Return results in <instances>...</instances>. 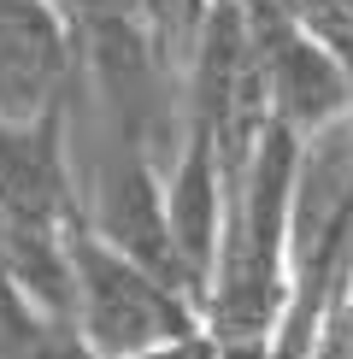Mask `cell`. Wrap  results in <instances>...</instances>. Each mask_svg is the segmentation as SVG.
Returning <instances> with one entry per match:
<instances>
[{"instance_id": "obj_4", "label": "cell", "mask_w": 353, "mask_h": 359, "mask_svg": "<svg viewBox=\"0 0 353 359\" xmlns=\"http://www.w3.org/2000/svg\"><path fill=\"white\" fill-rule=\"evenodd\" d=\"M254 59L265 71V112H271V124L289 130L300 147L353 118V77L318 36L289 29V36L254 48Z\"/></svg>"}, {"instance_id": "obj_3", "label": "cell", "mask_w": 353, "mask_h": 359, "mask_svg": "<svg viewBox=\"0 0 353 359\" xmlns=\"http://www.w3.org/2000/svg\"><path fill=\"white\" fill-rule=\"evenodd\" d=\"M88 230L100 236L112 253H124L130 265H141L147 277H159L165 289L188 294L200 312V289L188 283L183 259H176V242H171V218H165V177L153 165V147L141 142H124L118 154L100 165V183H95V201L83 206Z\"/></svg>"}, {"instance_id": "obj_6", "label": "cell", "mask_w": 353, "mask_h": 359, "mask_svg": "<svg viewBox=\"0 0 353 359\" xmlns=\"http://www.w3.org/2000/svg\"><path fill=\"white\" fill-rule=\"evenodd\" d=\"M83 206L65 154V100L36 118L0 112V212L29 224H65Z\"/></svg>"}, {"instance_id": "obj_5", "label": "cell", "mask_w": 353, "mask_h": 359, "mask_svg": "<svg viewBox=\"0 0 353 359\" xmlns=\"http://www.w3.org/2000/svg\"><path fill=\"white\" fill-rule=\"evenodd\" d=\"M77 41L53 0H0V112L36 118L65 100Z\"/></svg>"}, {"instance_id": "obj_8", "label": "cell", "mask_w": 353, "mask_h": 359, "mask_svg": "<svg viewBox=\"0 0 353 359\" xmlns=\"http://www.w3.org/2000/svg\"><path fill=\"white\" fill-rule=\"evenodd\" d=\"M0 359H95L77 336V318L29 306L24 294L0 289Z\"/></svg>"}, {"instance_id": "obj_10", "label": "cell", "mask_w": 353, "mask_h": 359, "mask_svg": "<svg viewBox=\"0 0 353 359\" xmlns=\"http://www.w3.org/2000/svg\"><path fill=\"white\" fill-rule=\"evenodd\" d=\"M206 6H218V0H195V18H200V12H206Z\"/></svg>"}, {"instance_id": "obj_7", "label": "cell", "mask_w": 353, "mask_h": 359, "mask_svg": "<svg viewBox=\"0 0 353 359\" xmlns=\"http://www.w3.org/2000/svg\"><path fill=\"white\" fill-rule=\"evenodd\" d=\"M224 212H230V183H224V165H218V147L206 130L183 124V142H176V159H171V177H165V218H171L176 259H183L188 283L200 289V301L212 294Z\"/></svg>"}, {"instance_id": "obj_9", "label": "cell", "mask_w": 353, "mask_h": 359, "mask_svg": "<svg viewBox=\"0 0 353 359\" xmlns=\"http://www.w3.org/2000/svg\"><path fill=\"white\" fill-rule=\"evenodd\" d=\"M136 359H224V348H218L212 330H200V336L165 341V348H147V353H136Z\"/></svg>"}, {"instance_id": "obj_2", "label": "cell", "mask_w": 353, "mask_h": 359, "mask_svg": "<svg viewBox=\"0 0 353 359\" xmlns=\"http://www.w3.org/2000/svg\"><path fill=\"white\" fill-rule=\"evenodd\" d=\"M65 253H71V318L95 359H136L147 348L206 330V312L188 294L147 277L141 265H130L124 253H112L88 230L83 206L65 218Z\"/></svg>"}, {"instance_id": "obj_1", "label": "cell", "mask_w": 353, "mask_h": 359, "mask_svg": "<svg viewBox=\"0 0 353 359\" xmlns=\"http://www.w3.org/2000/svg\"><path fill=\"white\" fill-rule=\"evenodd\" d=\"M294 183H300V142L265 124L259 147L230 194L224 242L206 294V330L224 359H265L289 301V230H294Z\"/></svg>"}]
</instances>
